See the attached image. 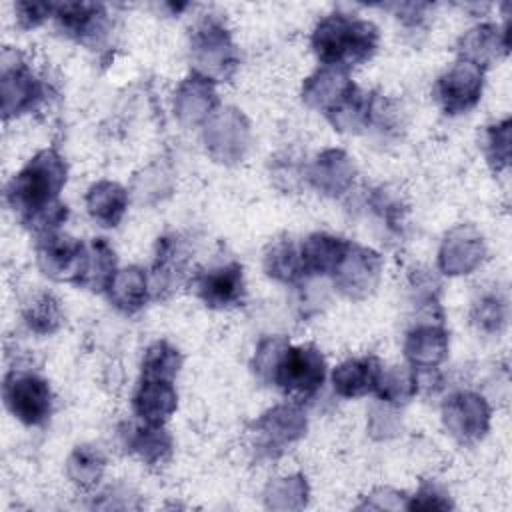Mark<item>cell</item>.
I'll return each instance as SVG.
<instances>
[{
  "label": "cell",
  "mask_w": 512,
  "mask_h": 512,
  "mask_svg": "<svg viewBox=\"0 0 512 512\" xmlns=\"http://www.w3.org/2000/svg\"><path fill=\"white\" fill-rule=\"evenodd\" d=\"M68 182V164L56 148L38 150L6 184L4 198L20 224L26 226L42 212L60 204Z\"/></svg>",
  "instance_id": "obj_1"
},
{
  "label": "cell",
  "mask_w": 512,
  "mask_h": 512,
  "mask_svg": "<svg viewBox=\"0 0 512 512\" xmlns=\"http://www.w3.org/2000/svg\"><path fill=\"white\" fill-rule=\"evenodd\" d=\"M380 30L366 18L346 12H330L316 22L310 34V48L320 66L354 68L378 52Z\"/></svg>",
  "instance_id": "obj_2"
},
{
  "label": "cell",
  "mask_w": 512,
  "mask_h": 512,
  "mask_svg": "<svg viewBox=\"0 0 512 512\" xmlns=\"http://www.w3.org/2000/svg\"><path fill=\"white\" fill-rule=\"evenodd\" d=\"M188 56L192 72L212 80L214 84L230 82L240 66L232 32L224 20L214 14H206L194 24L190 32Z\"/></svg>",
  "instance_id": "obj_3"
},
{
  "label": "cell",
  "mask_w": 512,
  "mask_h": 512,
  "mask_svg": "<svg viewBox=\"0 0 512 512\" xmlns=\"http://www.w3.org/2000/svg\"><path fill=\"white\" fill-rule=\"evenodd\" d=\"M0 98L4 120L36 110L46 98V82L12 48H6L0 58Z\"/></svg>",
  "instance_id": "obj_4"
},
{
  "label": "cell",
  "mask_w": 512,
  "mask_h": 512,
  "mask_svg": "<svg viewBox=\"0 0 512 512\" xmlns=\"http://www.w3.org/2000/svg\"><path fill=\"white\" fill-rule=\"evenodd\" d=\"M6 410L24 426H42L54 410V394L46 378L36 372L12 368L2 382Z\"/></svg>",
  "instance_id": "obj_5"
},
{
  "label": "cell",
  "mask_w": 512,
  "mask_h": 512,
  "mask_svg": "<svg viewBox=\"0 0 512 512\" xmlns=\"http://www.w3.org/2000/svg\"><path fill=\"white\" fill-rule=\"evenodd\" d=\"M326 372V358L314 344H290L278 362L272 386L294 402L308 400L322 388Z\"/></svg>",
  "instance_id": "obj_6"
},
{
  "label": "cell",
  "mask_w": 512,
  "mask_h": 512,
  "mask_svg": "<svg viewBox=\"0 0 512 512\" xmlns=\"http://www.w3.org/2000/svg\"><path fill=\"white\" fill-rule=\"evenodd\" d=\"M308 418L298 402H282L262 412L250 430L252 446L260 456L276 458L304 438Z\"/></svg>",
  "instance_id": "obj_7"
},
{
  "label": "cell",
  "mask_w": 512,
  "mask_h": 512,
  "mask_svg": "<svg viewBox=\"0 0 512 512\" xmlns=\"http://www.w3.org/2000/svg\"><path fill=\"white\" fill-rule=\"evenodd\" d=\"M208 156L224 166L240 164L252 144V128L246 114L236 106L218 108L202 126Z\"/></svg>",
  "instance_id": "obj_8"
},
{
  "label": "cell",
  "mask_w": 512,
  "mask_h": 512,
  "mask_svg": "<svg viewBox=\"0 0 512 512\" xmlns=\"http://www.w3.org/2000/svg\"><path fill=\"white\" fill-rule=\"evenodd\" d=\"M444 430L460 444H474L490 430L492 408L488 400L474 390L452 392L440 408Z\"/></svg>",
  "instance_id": "obj_9"
},
{
  "label": "cell",
  "mask_w": 512,
  "mask_h": 512,
  "mask_svg": "<svg viewBox=\"0 0 512 512\" xmlns=\"http://www.w3.org/2000/svg\"><path fill=\"white\" fill-rule=\"evenodd\" d=\"M482 90L484 68L466 60H456L438 76L432 94L444 114L458 116L470 112L480 102Z\"/></svg>",
  "instance_id": "obj_10"
},
{
  "label": "cell",
  "mask_w": 512,
  "mask_h": 512,
  "mask_svg": "<svg viewBox=\"0 0 512 512\" xmlns=\"http://www.w3.org/2000/svg\"><path fill=\"white\" fill-rule=\"evenodd\" d=\"M34 254L44 276L54 282L78 284L86 258V242L58 230L38 236Z\"/></svg>",
  "instance_id": "obj_11"
},
{
  "label": "cell",
  "mask_w": 512,
  "mask_h": 512,
  "mask_svg": "<svg viewBox=\"0 0 512 512\" xmlns=\"http://www.w3.org/2000/svg\"><path fill=\"white\" fill-rule=\"evenodd\" d=\"M384 258L370 246L350 242L346 256L332 274L334 288L348 300H366L380 284Z\"/></svg>",
  "instance_id": "obj_12"
},
{
  "label": "cell",
  "mask_w": 512,
  "mask_h": 512,
  "mask_svg": "<svg viewBox=\"0 0 512 512\" xmlns=\"http://www.w3.org/2000/svg\"><path fill=\"white\" fill-rule=\"evenodd\" d=\"M196 298L212 310H228L244 302V268L236 260L214 264L192 278Z\"/></svg>",
  "instance_id": "obj_13"
},
{
  "label": "cell",
  "mask_w": 512,
  "mask_h": 512,
  "mask_svg": "<svg viewBox=\"0 0 512 512\" xmlns=\"http://www.w3.org/2000/svg\"><path fill=\"white\" fill-rule=\"evenodd\" d=\"M54 20L62 34L92 50L102 46L112 30L106 6L96 2H58Z\"/></svg>",
  "instance_id": "obj_14"
},
{
  "label": "cell",
  "mask_w": 512,
  "mask_h": 512,
  "mask_svg": "<svg viewBox=\"0 0 512 512\" xmlns=\"http://www.w3.org/2000/svg\"><path fill=\"white\" fill-rule=\"evenodd\" d=\"M486 256V242L472 224H458L446 232L438 248V270L446 276L472 274Z\"/></svg>",
  "instance_id": "obj_15"
},
{
  "label": "cell",
  "mask_w": 512,
  "mask_h": 512,
  "mask_svg": "<svg viewBox=\"0 0 512 512\" xmlns=\"http://www.w3.org/2000/svg\"><path fill=\"white\" fill-rule=\"evenodd\" d=\"M356 178L354 158L342 148H324L306 168L308 184L322 196L340 198L350 192Z\"/></svg>",
  "instance_id": "obj_16"
},
{
  "label": "cell",
  "mask_w": 512,
  "mask_h": 512,
  "mask_svg": "<svg viewBox=\"0 0 512 512\" xmlns=\"http://www.w3.org/2000/svg\"><path fill=\"white\" fill-rule=\"evenodd\" d=\"M218 104L220 100L216 84L194 72L180 80L172 100L174 116L186 128L204 126L210 120V116L220 108Z\"/></svg>",
  "instance_id": "obj_17"
},
{
  "label": "cell",
  "mask_w": 512,
  "mask_h": 512,
  "mask_svg": "<svg viewBox=\"0 0 512 512\" xmlns=\"http://www.w3.org/2000/svg\"><path fill=\"white\" fill-rule=\"evenodd\" d=\"M190 248L180 234H166L156 242V256L150 276L152 298H166L176 290L186 274Z\"/></svg>",
  "instance_id": "obj_18"
},
{
  "label": "cell",
  "mask_w": 512,
  "mask_h": 512,
  "mask_svg": "<svg viewBox=\"0 0 512 512\" xmlns=\"http://www.w3.org/2000/svg\"><path fill=\"white\" fill-rule=\"evenodd\" d=\"M510 26L508 20L504 26L482 22L466 30L456 44L458 60L472 62L480 68H488L492 62H496L500 56L508 54L510 48Z\"/></svg>",
  "instance_id": "obj_19"
},
{
  "label": "cell",
  "mask_w": 512,
  "mask_h": 512,
  "mask_svg": "<svg viewBox=\"0 0 512 512\" xmlns=\"http://www.w3.org/2000/svg\"><path fill=\"white\" fill-rule=\"evenodd\" d=\"M448 332L442 320H420L404 336V356L412 368H438L448 356Z\"/></svg>",
  "instance_id": "obj_20"
},
{
  "label": "cell",
  "mask_w": 512,
  "mask_h": 512,
  "mask_svg": "<svg viewBox=\"0 0 512 512\" xmlns=\"http://www.w3.org/2000/svg\"><path fill=\"white\" fill-rule=\"evenodd\" d=\"M382 362L372 356H354L336 364L330 372V384L336 396L354 400L368 394H374Z\"/></svg>",
  "instance_id": "obj_21"
},
{
  "label": "cell",
  "mask_w": 512,
  "mask_h": 512,
  "mask_svg": "<svg viewBox=\"0 0 512 512\" xmlns=\"http://www.w3.org/2000/svg\"><path fill=\"white\" fill-rule=\"evenodd\" d=\"M122 446L146 466H160L170 460L174 440L164 424H124Z\"/></svg>",
  "instance_id": "obj_22"
},
{
  "label": "cell",
  "mask_w": 512,
  "mask_h": 512,
  "mask_svg": "<svg viewBox=\"0 0 512 512\" xmlns=\"http://www.w3.org/2000/svg\"><path fill=\"white\" fill-rule=\"evenodd\" d=\"M354 86L350 72L338 66H320L304 78L300 88L302 102L318 112H328Z\"/></svg>",
  "instance_id": "obj_23"
},
{
  "label": "cell",
  "mask_w": 512,
  "mask_h": 512,
  "mask_svg": "<svg viewBox=\"0 0 512 512\" xmlns=\"http://www.w3.org/2000/svg\"><path fill=\"white\" fill-rule=\"evenodd\" d=\"M350 248V240L330 234L312 232L300 242V258L306 276H332Z\"/></svg>",
  "instance_id": "obj_24"
},
{
  "label": "cell",
  "mask_w": 512,
  "mask_h": 512,
  "mask_svg": "<svg viewBox=\"0 0 512 512\" xmlns=\"http://www.w3.org/2000/svg\"><path fill=\"white\" fill-rule=\"evenodd\" d=\"M178 408V392L170 380L140 378L132 394V410L146 424H166Z\"/></svg>",
  "instance_id": "obj_25"
},
{
  "label": "cell",
  "mask_w": 512,
  "mask_h": 512,
  "mask_svg": "<svg viewBox=\"0 0 512 512\" xmlns=\"http://www.w3.org/2000/svg\"><path fill=\"white\" fill-rule=\"evenodd\" d=\"M106 296L110 304L122 314L140 312L152 298L148 270L134 264L118 268L106 288Z\"/></svg>",
  "instance_id": "obj_26"
},
{
  "label": "cell",
  "mask_w": 512,
  "mask_h": 512,
  "mask_svg": "<svg viewBox=\"0 0 512 512\" xmlns=\"http://www.w3.org/2000/svg\"><path fill=\"white\" fill-rule=\"evenodd\" d=\"M376 92L362 90L360 86H352L334 108H330L324 116L332 124L336 132L342 134H358L370 128L374 114Z\"/></svg>",
  "instance_id": "obj_27"
},
{
  "label": "cell",
  "mask_w": 512,
  "mask_h": 512,
  "mask_svg": "<svg viewBox=\"0 0 512 512\" xmlns=\"http://www.w3.org/2000/svg\"><path fill=\"white\" fill-rule=\"evenodd\" d=\"M88 216L102 228H116L128 210V190L114 180L94 182L84 196Z\"/></svg>",
  "instance_id": "obj_28"
},
{
  "label": "cell",
  "mask_w": 512,
  "mask_h": 512,
  "mask_svg": "<svg viewBox=\"0 0 512 512\" xmlns=\"http://www.w3.org/2000/svg\"><path fill=\"white\" fill-rule=\"evenodd\" d=\"M118 270V258L106 238H92L86 242V258L76 286L90 292H106L110 280Z\"/></svg>",
  "instance_id": "obj_29"
},
{
  "label": "cell",
  "mask_w": 512,
  "mask_h": 512,
  "mask_svg": "<svg viewBox=\"0 0 512 512\" xmlns=\"http://www.w3.org/2000/svg\"><path fill=\"white\" fill-rule=\"evenodd\" d=\"M262 268L268 278L280 284H298L306 278L300 258V244H296L292 238H278L270 242L262 256Z\"/></svg>",
  "instance_id": "obj_30"
},
{
  "label": "cell",
  "mask_w": 512,
  "mask_h": 512,
  "mask_svg": "<svg viewBox=\"0 0 512 512\" xmlns=\"http://www.w3.org/2000/svg\"><path fill=\"white\" fill-rule=\"evenodd\" d=\"M22 320L26 328L38 336H50L60 330L64 324L62 302L56 294L48 290H40L32 294L22 306Z\"/></svg>",
  "instance_id": "obj_31"
},
{
  "label": "cell",
  "mask_w": 512,
  "mask_h": 512,
  "mask_svg": "<svg viewBox=\"0 0 512 512\" xmlns=\"http://www.w3.org/2000/svg\"><path fill=\"white\" fill-rule=\"evenodd\" d=\"M66 476L68 480L80 488L90 490L94 488L106 470V456L94 444H78L66 458Z\"/></svg>",
  "instance_id": "obj_32"
},
{
  "label": "cell",
  "mask_w": 512,
  "mask_h": 512,
  "mask_svg": "<svg viewBox=\"0 0 512 512\" xmlns=\"http://www.w3.org/2000/svg\"><path fill=\"white\" fill-rule=\"evenodd\" d=\"M374 394L378 400L392 404V406H402L410 402L418 394V384H416V372L414 368L408 366H388L380 370Z\"/></svg>",
  "instance_id": "obj_33"
},
{
  "label": "cell",
  "mask_w": 512,
  "mask_h": 512,
  "mask_svg": "<svg viewBox=\"0 0 512 512\" xmlns=\"http://www.w3.org/2000/svg\"><path fill=\"white\" fill-rule=\"evenodd\" d=\"M182 364H184V356L174 344H170L168 340H154L144 350V356L140 362V378L174 382Z\"/></svg>",
  "instance_id": "obj_34"
},
{
  "label": "cell",
  "mask_w": 512,
  "mask_h": 512,
  "mask_svg": "<svg viewBox=\"0 0 512 512\" xmlns=\"http://www.w3.org/2000/svg\"><path fill=\"white\" fill-rule=\"evenodd\" d=\"M310 486L302 474L272 478L264 488V504L272 510H300L306 506Z\"/></svg>",
  "instance_id": "obj_35"
},
{
  "label": "cell",
  "mask_w": 512,
  "mask_h": 512,
  "mask_svg": "<svg viewBox=\"0 0 512 512\" xmlns=\"http://www.w3.org/2000/svg\"><path fill=\"white\" fill-rule=\"evenodd\" d=\"M470 320L482 334H500L508 322V302L498 290L480 292L470 308Z\"/></svg>",
  "instance_id": "obj_36"
},
{
  "label": "cell",
  "mask_w": 512,
  "mask_h": 512,
  "mask_svg": "<svg viewBox=\"0 0 512 512\" xmlns=\"http://www.w3.org/2000/svg\"><path fill=\"white\" fill-rule=\"evenodd\" d=\"M482 148L488 166L494 172H504L510 166L512 158V120L504 118L500 122L486 126Z\"/></svg>",
  "instance_id": "obj_37"
},
{
  "label": "cell",
  "mask_w": 512,
  "mask_h": 512,
  "mask_svg": "<svg viewBox=\"0 0 512 512\" xmlns=\"http://www.w3.org/2000/svg\"><path fill=\"white\" fill-rule=\"evenodd\" d=\"M290 346L286 336L280 334H272V336H264L258 344L256 350L252 354L250 360V368L254 372V376L264 382V384H272L274 372L278 368V362L282 358V354L286 352V348Z\"/></svg>",
  "instance_id": "obj_38"
},
{
  "label": "cell",
  "mask_w": 512,
  "mask_h": 512,
  "mask_svg": "<svg viewBox=\"0 0 512 512\" xmlns=\"http://www.w3.org/2000/svg\"><path fill=\"white\" fill-rule=\"evenodd\" d=\"M370 208L386 224V228L390 232H400V228L404 226L406 204H404L400 192H396L388 186H380V188L372 190Z\"/></svg>",
  "instance_id": "obj_39"
},
{
  "label": "cell",
  "mask_w": 512,
  "mask_h": 512,
  "mask_svg": "<svg viewBox=\"0 0 512 512\" xmlns=\"http://www.w3.org/2000/svg\"><path fill=\"white\" fill-rule=\"evenodd\" d=\"M366 430L374 440H390L398 436L402 430V418L398 414V406L386 404L382 400L372 404L368 412Z\"/></svg>",
  "instance_id": "obj_40"
},
{
  "label": "cell",
  "mask_w": 512,
  "mask_h": 512,
  "mask_svg": "<svg viewBox=\"0 0 512 512\" xmlns=\"http://www.w3.org/2000/svg\"><path fill=\"white\" fill-rule=\"evenodd\" d=\"M408 510H448L454 508L450 494L434 480H422L418 490L406 500Z\"/></svg>",
  "instance_id": "obj_41"
},
{
  "label": "cell",
  "mask_w": 512,
  "mask_h": 512,
  "mask_svg": "<svg viewBox=\"0 0 512 512\" xmlns=\"http://www.w3.org/2000/svg\"><path fill=\"white\" fill-rule=\"evenodd\" d=\"M56 2H16L14 18L18 28L34 30L42 26L48 18H54Z\"/></svg>",
  "instance_id": "obj_42"
},
{
  "label": "cell",
  "mask_w": 512,
  "mask_h": 512,
  "mask_svg": "<svg viewBox=\"0 0 512 512\" xmlns=\"http://www.w3.org/2000/svg\"><path fill=\"white\" fill-rule=\"evenodd\" d=\"M404 494L392 488H376L366 496V502H362L358 508H376V510H396L406 508V502L402 498Z\"/></svg>",
  "instance_id": "obj_43"
}]
</instances>
